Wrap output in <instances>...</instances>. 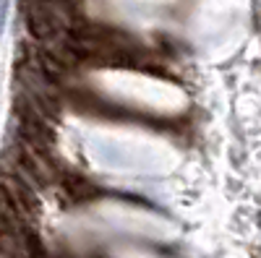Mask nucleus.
I'll return each instance as SVG.
<instances>
[{
	"mask_svg": "<svg viewBox=\"0 0 261 258\" xmlns=\"http://www.w3.org/2000/svg\"><path fill=\"white\" fill-rule=\"evenodd\" d=\"M8 6H11V0H0V24L6 21V13H8Z\"/></svg>",
	"mask_w": 261,
	"mask_h": 258,
	"instance_id": "obj_1",
	"label": "nucleus"
}]
</instances>
